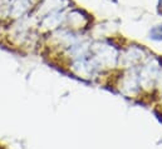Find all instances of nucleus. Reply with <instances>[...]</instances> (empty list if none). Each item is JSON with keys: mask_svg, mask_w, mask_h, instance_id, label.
Here are the masks:
<instances>
[{"mask_svg": "<svg viewBox=\"0 0 162 149\" xmlns=\"http://www.w3.org/2000/svg\"><path fill=\"white\" fill-rule=\"evenodd\" d=\"M30 5H32L30 0H13L10 13H12V15H14L15 18H17V17H20V15H23L24 13H27V12L32 8Z\"/></svg>", "mask_w": 162, "mask_h": 149, "instance_id": "f03ea898", "label": "nucleus"}, {"mask_svg": "<svg viewBox=\"0 0 162 149\" xmlns=\"http://www.w3.org/2000/svg\"><path fill=\"white\" fill-rule=\"evenodd\" d=\"M67 0H42L39 3L38 9L43 10L45 14H50V13H55L57 10H59L63 5V3H65Z\"/></svg>", "mask_w": 162, "mask_h": 149, "instance_id": "f257e3e1", "label": "nucleus"}, {"mask_svg": "<svg viewBox=\"0 0 162 149\" xmlns=\"http://www.w3.org/2000/svg\"><path fill=\"white\" fill-rule=\"evenodd\" d=\"M4 2H5V3H9V2H13V0H4Z\"/></svg>", "mask_w": 162, "mask_h": 149, "instance_id": "7ed1b4c3", "label": "nucleus"}]
</instances>
